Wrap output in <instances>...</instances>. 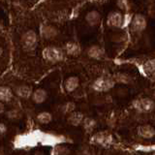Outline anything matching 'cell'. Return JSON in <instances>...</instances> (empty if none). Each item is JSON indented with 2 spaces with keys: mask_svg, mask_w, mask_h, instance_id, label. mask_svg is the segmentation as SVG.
Segmentation results:
<instances>
[{
  "mask_svg": "<svg viewBox=\"0 0 155 155\" xmlns=\"http://www.w3.org/2000/svg\"><path fill=\"white\" fill-rule=\"evenodd\" d=\"M131 29L134 32H143L145 30V28L147 26V21L143 15L142 14H137L133 16L132 19H131Z\"/></svg>",
  "mask_w": 155,
  "mask_h": 155,
  "instance_id": "cell-7",
  "label": "cell"
},
{
  "mask_svg": "<svg viewBox=\"0 0 155 155\" xmlns=\"http://www.w3.org/2000/svg\"><path fill=\"white\" fill-rule=\"evenodd\" d=\"M21 114L19 113L18 110H11L7 113V117L9 119H13V120L18 119V118H21Z\"/></svg>",
  "mask_w": 155,
  "mask_h": 155,
  "instance_id": "cell-23",
  "label": "cell"
},
{
  "mask_svg": "<svg viewBox=\"0 0 155 155\" xmlns=\"http://www.w3.org/2000/svg\"><path fill=\"white\" fill-rule=\"evenodd\" d=\"M15 92H16V94L19 97V98H22V99L30 98V97L32 96V93H33V91L30 87H29L28 85H25V84H21V85L17 86Z\"/></svg>",
  "mask_w": 155,
  "mask_h": 155,
  "instance_id": "cell-16",
  "label": "cell"
},
{
  "mask_svg": "<svg viewBox=\"0 0 155 155\" xmlns=\"http://www.w3.org/2000/svg\"><path fill=\"white\" fill-rule=\"evenodd\" d=\"M5 111V106L2 102H0V114H2Z\"/></svg>",
  "mask_w": 155,
  "mask_h": 155,
  "instance_id": "cell-26",
  "label": "cell"
},
{
  "mask_svg": "<svg viewBox=\"0 0 155 155\" xmlns=\"http://www.w3.org/2000/svg\"><path fill=\"white\" fill-rule=\"evenodd\" d=\"M76 110V104L74 102H67L62 106V113L69 115L70 114L74 113Z\"/></svg>",
  "mask_w": 155,
  "mask_h": 155,
  "instance_id": "cell-22",
  "label": "cell"
},
{
  "mask_svg": "<svg viewBox=\"0 0 155 155\" xmlns=\"http://www.w3.org/2000/svg\"><path fill=\"white\" fill-rule=\"evenodd\" d=\"M37 121L40 124H43V125H46V124H48L51 122L52 120V115L51 113H48V111H41V113H39L37 114Z\"/></svg>",
  "mask_w": 155,
  "mask_h": 155,
  "instance_id": "cell-19",
  "label": "cell"
},
{
  "mask_svg": "<svg viewBox=\"0 0 155 155\" xmlns=\"http://www.w3.org/2000/svg\"><path fill=\"white\" fill-rule=\"evenodd\" d=\"M43 58L48 63H51V64H55V63L61 62L64 59V55L65 52L62 48H58V47H46L43 50Z\"/></svg>",
  "mask_w": 155,
  "mask_h": 155,
  "instance_id": "cell-1",
  "label": "cell"
},
{
  "mask_svg": "<svg viewBox=\"0 0 155 155\" xmlns=\"http://www.w3.org/2000/svg\"><path fill=\"white\" fill-rule=\"evenodd\" d=\"M38 36L34 30H27L21 36V45L26 51H32L36 48Z\"/></svg>",
  "mask_w": 155,
  "mask_h": 155,
  "instance_id": "cell-5",
  "label": "cell"
},
{
  "mask_svg": "<svg viewBox=\"0 0 155 155\" xmlns=\"http://www.w3.org/2000/svg\"><path fill=\"white\" fill-rule=\"evenodd\" d=\"M86 54L89 58L94 60H100L105 55L104 48L99 45H92L86 50Z\"/></svg>",
  "mask_w": 155,
  "mask_h": 155,
  "instance_id": "cell-9",
  "label": "cell"
},
{
  "mask_svg": "<svg viewBox=\"0 0 155 155\" xmlns=\"http://www.w3.org/2000/svg\"><path fill=\"white\" fill-rule=\"evenodd\" d=\"M0 155H5V154H0Z\"/></svg>",
  "mask_w": 155,
  "mask_h": 155,
  "instance_id": "cell-30",
  "label": "cell"
},
{
  "mask_svg": "<svg viewBox=\"0 0 155 155\" xmlns=\"http://www.w3.org/2000/svg\"><path fill=\"white\" fill-rule=\"evenodd\" d=\"M81 125L86 133H92L96 128L97 122H96V120L92 117H84Z\"/></svg>",
  "mask_w": 155,
  "mask_h": 155,
  "instance_id": "cell-18",
  "label": "cell"
},
{
  "mask_svg": "<svg viewBox=\"0 0 155 155\" xmlns=\"http://www.w3.org/2000/svg\"><path fill=\"white\" fill-rule=\"evenodd\" d=\"M6 132H7V126L5 125L4 123L0 122V136L4 135Z\"/></svg>",
  "mask_w": 155,
  "mask_h": 155,
  "instance_id": "cell-25",
  "label": "cell"
},
{
  "mask_svg": "<svg viewBox=\"0 0 155 155\" xmlns=\"http://www.w3.org/2000/svg\"><path fill=\"white\" fill-rule=\"evenodd\" d=\"M13 98V91L8 86H0V102H10Z\"/></svg>",
  "mask_w": 155,
  "mask_h": 155,
  "instance_id": "cell-17",
  "label": "cell"
},
{
  "mask_svg": "<svg viewBox=\"0 0 155 155\" xmlns=\"http://www.w3.org/2000/svg\"><path fill=\"white\" fill-rule=\"evenodd\" d=\"M2 54H3V48L0 47V57L2 56Z\"/></svg>",
  "mask_w": 155,
  "mask_h": 155,
  "instance_id": "cell-27",
  "label": "cell"
},
{
  "mask_svg": "<svg viewBox=\"0 0 155 155\" xmlns=\"http://www.w3.org/2000/svg\"><path fill=\"white\" fill-rule=\"evenodd\" d=\"M143 71L147 73V74H153L155 72V58H152V59H148L147 60L143 65Z\"/></svg>",
  "mask_w": 155,
  "mask_h": 155,
  "instance_id": "cell-21",
  "label": "cell"
},
{
  "mask_svg": "<svg viewBox=\"0 0 155 155\" xmlns=\"http://www.w3.org/2000/svg\"><path fill=\"white\" fill-rule=\"evenodd\" d=\"M153 100L155 101V93H154V98H153Z\"/></svg>",
  "mask_w": 155,
  "mask_h": 155,
  "instance_id": "cell-29",
  "label": "cell"
},
{
  "mask_svg": "<svg viewBox=\"0 0 155 155\" xmlns=\"http://www.w3.org/2000/svg\"><path fill=\"white\" fill-rule=\"evenodd\" d=\"M80 85V79L77 76H70L64 81V89L68 92H74Z\"/></svg>",
  "mask_w": 155,
  "mask_h": 155,
  "instance_id": "cell-12",
  "label": "cell"
},
{
  "mask_svg": "<svg viewBox=\"0 0 155 155\" xmlns=\"http://www.w3.org/2000/svg\"><path fill=\"white\" fill-rule=\"evenodd\" d=\"M1 29H2V25H1V23H0V31H1Z\"/></svg>",
  "mask_w": 155,
  "mask_h": 155,
  "instance_id": "cell-28",
  "label": "cell"
},
{
  "mask_svg": "<svg viewBox=\"0 0 155 155\" xmlns=\"http://www.w3.org/2000/svg\"><path fill=\"white\" fill-rule=\"evenodd\" d=\"M132 108L140 114L150 113L155 109V101L152 98H148V97L135 99L132 102Z\"/></svg>",
  "mask_w": 155,
  "mask_h": 155,
  "instance_id": "cell-3",
  "label": "cell"
},
{
  "mask_svg": "<svg viewBox=\"0 0 155 155\" xmlns=\"http://www.w3.org/2000/svg\"><path fill=\"white\" fill-rule=\"evenodd\" d=\"M113 79L115 84H128L131 81V77L125 73H116L114 76H113Z\"/></svg>",
  "mask_w": 155,
  "mask_h": 155,
  "instance_id": "cell-20",
  "label": "cell"
},
{
  "mask_svg": "<svg viewBox=\"0 0 155 155\" xmlns=\"http://www.w3.org/2000/svg\"><path fill=\"white\" fill-rule=\"evenodd\" d=\"M137 135L144 140H150L155 137V128L150 124H143L137 128Z\"/></svg>",
  "mask_w": 155,
  "mask_h": 155,
  "instance_id": "cell-8",
  "label": "cell"
},
{
  "mask_svg": "<svg viewBox=\"0 0 155 155\" xmlns=\"http://www.w3.org/2000/svg\"><path fill=\"white\" fill-rule=\"evenodd\" d=\"M152 155H155V153H154V154H152Z\"/></svg>",
  "mask_w": 155,
  "mask_h": 155,
  "instance_id": "cell-31",
  "label": "cell"
},
{
  "mask_svg": "<svg viewBox=\"0 0 155 155\" xmlns=\"http://www.w3.org/2000/svg\"><path fill=\"white\" fill-rule=\"evenodd\" d=\"M48 98V92L44 88H37L33 91L31 99L35 104H42Z\"/></svg>",
  "mask_w": 155,
  "mask_h": 155,
  "instance_id": "cell-15",
  "label": "cell"
},
{
  "mask_svg": "<svg viewBox=\"0 0 155 155\" xmlns=\"http://www.w3.org/2000/svg\"><path fill=\"white\" fill-rule=\"evenodd\" d=\"M84 114L81 113V111H74V113L70 114L67 117V122L69 123L72 126H75V127H78L82 124V121L84 119Z\"/></svg>",
  "mask_w": 155,
  "mask_h": 155,
  "instance_id": "cell-13",
  "label": "cell"
},
{
  "mask_svg": "<svg viewBox=\"0 0 155 155\" xmlns=\"http://www.w3.org/2000/svg\"><path fill=\"white\" fill-rule=\"evenodd\" d=\"M114 142V138L108 131H99L92 135L90 143L101 147H109Z\"/></svg>",
  "mask_w": 155,
  "mask_h": 155,
  "instance_id": "cell-4",
  "label": "cell"
},
{
  "mask_svg": "<svg viewBox=\"0 0 155 155\" xmlns=\"http://www.w3.org/2000/svg\"><path fill=\"white\" fill-rule=\"evenodd\" d=\"M40 34L41 37L46 39V40H51V39L57 36L58 31L54 26L48 25V24H43L40 27Z\"/></svg>",
  "mask_w": 155,
  "mask_h": 155,
  "instance_id": "cell-10",
  "label": "cell"
},
{
  "mask_svg": "<svg viewBox=\"0 0 155 155\" xmlns=\"http://www.w3.org/2000/svg\"><path fill=\"white\" fill-rule=\"evenodd\" d=\"M115 85V82L113 77H106L102 76L97 78V79L92 82V89L96 92H108L113 89Z\"/></svg>",
  "mask_w": 155,
  "mask_h": 155,
  "instance_id": "cell-2",
  "label": "cell"
},
{
  "mask_svg": "<svg viewBox=\"0 0 155 155\" xmlns=\"http://www.w3.org/2000/svg\"><path fill=\"white\" fill-rule=\"evenodd\" d=\"M100 21H101V15H100V13L98 11H96V10L89 11L85 16V21L90 26L98 25Z\"/></svg>",
  "mask_w": 155,
  "mask_h": 155,
  "instance_id": "cell-14",
  "label": "cell"
},
{
  "mask_svg": "<svg viewBox=\"0 0 155 155\" xmlns=\"http://www.w3.org/2000/svg\"><path fill=\"white\" fill-rule=\"evenodd\" d=\"M64 52L68 55L71 56H78L81 54V48L78 43L76 42H67L64 46Z\"/></svg>",
  "mask_w": 155,
  "mask_h": 155,
  "instance_id": "cell-11",
  "label": "cell"
},
{
  "mask_svg": "<svg viewBox=\"0 0 155 155\" xmlns=\"http://www.w3.org/2000/svg\"><path fill=\"white\" fill-rule=\"evenodd\" d=\"M117 5L121 10H123V11H129L130 10V4L128 1H124V0L123 1H118Z\"/></svg>",
  "mask_w": 155,
  "mask_h": 155,
  "instance_id": "cell-24",
  "label": "cell"
},
{
  "mask_svg": "<svg viewBox=\"0 0 155 155\" xmlns=\"http://www.w3.org/2000/svg\"><path fill=\"white\" fill-rule=\"evenodd\" d=\"M125 17L119 11L110 12L107 17V25L111 28H121L124 26Z\"/></svg>",
  "mask_w": 155,
  "mask_h": 155,
  "instance_id": "cell-6",
  "label": "cell"
}]
</instances>
